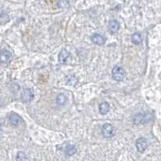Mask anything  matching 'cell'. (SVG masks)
Returning a JSON list of instances; mask_svg holds the SVG:
<instances>
[{
	"instance_id": "obj_1",
	"label": "cell",
	"mask_w": 161,
	"mask_h": 161,
	"mask_svg": "<svg viewBox=\"0 0 161 161\" xmlns=\"http://www.w3.org/2000/svg\"><path fill=\"white\" fill-rule=\"evenodd\" d=\"M152 119V115L148 113H139V114H136L134 118H133V123L134 124H144L147 123L148 122Z\"/></svg>"
},
{
	"instance_id": "obj_15",
	"label": "cell",
	"mask_w": 161,
	"mask_h": 161,
	"mask_svg": "<svg viewBox=\"0 0 161 161\" xmlns=\"http://www.w3.org/2000/svg\"><path fill=\"white\" fill-rule=\"evenodd\" d=\"M27 157L24 151H19L16 155V161H27Z\"/></svg>"
},
{
	"instance_id": "obj_2",
	"label": "cell",
	"mask_w": 161,
	"mask_h": 161,
	"mask_svg": "<svg viewBox=\"0 0 161 161\" xmlns=\"http://www.w3.org/2000/svg\"><path fill=\"white\" fill-rule=\"evenodd\" d=\"M126 76L125 70L122 67L119 66H114L112 69V77L114 80L117 81H121L124 79Z\"/></svg>"
},
{
	"instance_id": "obj_4",
	"label": "cell",
	"mask_w": 161,
	"mask_h": 161,
	"mask_svg": "<svg viewBox=\"0 0 161 161\" xmlns=\"http://www.w3.org/2000/svg\"><path fill=\"white\" fill-rule=\"evenodd\" d=\"M102 134L105 138H111L114 134V127L111 124L106 123L102 127Z\"/></svg>"
},
{
	"instance_id": "obj_9",
	"label": "cell",
	"mask_w": 161,
	"mask_h": 161,
	"mask_svg": "<svg viewBox=\"0 0 161 161\" xmlns=\"http://www.w3.org/2000/svg\"><path fill=\"white\" fill-rule=\"evenodd\" d=\"M69 56V52L66 49H62L61 52L58 55V60L61 64H64L66 63L68 57Z\"/></svg>"
},
{
	"instance_id": "obj_14",
	"label": "cell",
	"mask_w": 161,
	"mask_h": 161,
	"mask_svg": "<svg viewBox=\"0 0 161 161\" xmlns=\"http://www.w3.org/2000/svg\"><path fill=\"white\" fill-rule=\"evenodd\" d=\"M77 148L74 145H67L66 148H65V153L68 155H74V154L77 153Z\"/></svg>"
},
{
	"instance_id": "obj_13",
	"label": "cell",
	"mask_w": 161,
	"mask_h": 161,
	"mask_svg": "<svg viewBox=\"0 0 161 161\" xmlns=\"http://www.w3.org/2000/svg\"><path fill=\"white\" fill-rule=\"evenodd\" d=\"M131 42L134 44H139L142 42V36L140 35V33L136 32L131 36Z\"/></svg>"
},
{
	"instance_id": "obj_10",
	"label": "cell",
	"mask_w": 161,
	"mask_h": 161,
	"mask_svg": "<svg viewBox=\"0 0 161 161\" xmlns=\"http://www.w3.org/2000/svg\"><path fill=\"white\" fill-rule=\"evenodd\" d=\"M21 121H22V118L17 114L13 113V114H11L9 116V122H10V124L13 125V126H18V125H20Z\"/></svg>"
},
{
	"instance_id": "obj_6",
	"label": "cell",
	"mask_w": 161,
	"mask_h": 161,
	"mask_svg": "<svg viewBox=\"0 0 161 161\" xmlns=\"http://www.w3.org/2000/svg\"><path fill=\"white\" fill-rule=\"evenodd\" d=\"M120 28V25L117 20H112L108 23V30L111 34H115Z\"/></svg>"
},
{
	"instance_id": "obj_16",
	"label": "cell",
	"mask_w": 161,
	"mask_h": 161,
	"mask_svg": "<svg viewBox=\"0 0 161 161\" xmlns=\"http://www.w3.org/2000/svg\"><path fill=\"white\" fill-rule=\"evenodd\" d=\"M8 21H9V16H8V15L7 13H5V12L1 13V15H0V23L4 24H6Z\"/></svg>"
},
{
	"instance_id": "obj_12",
	"label": "cell",
	"mask_w": 161,
	"mask_h": 161,
	"mask_svg": "<svg viewBox=\"0 0 161 161\" xmlns=\"http://www.w3.org/2000/svg\"><path fill=\"white\" fill-rule=\"evenodd\" d=\"M56 102H57V105H59V106H64L66 103V102H67V97L64 94H59L57 95Z\"/></svg>"
},
{
	"instance_id": "obj_5",
	"label": "cell",
	"mask_w": 161,
	"mask_h": 161,
	"mask_svg": "<svg viewBox=\"0 0 161 161\" xmlns=\"http://www.w3.org/2000/svg\"><path fill=\"white\" fill-rule=\"evenodd\" d=\"M21 99L24 102H26V103L32 102V100L33 99V94L30 89H25L23 90L21 94Z\"/></svg>"
},
{
	"instance_id": "obj_17",
	"label": "cell",
	"mask_w": 161,
	"mask_h": 161,
	"mask_svg": "<svg viewBox=\"0 0 161 161\" xmlns=\"http://www.w3.org/2000/svg\"><path fill=\"white\" fill-rule=\"evenodd\" d=\"M58 4L60 5V7H64L66 4H69V3H68V2H64V1H60V2L58 3Z\"/></svg>"
},
{
	"instance_id": "obj_8",
	"label": "cell",
	"mask_w": 161,
	"mask_h": 161,
	"mask_svg": "<svg viewBox=\"0 0 161 161\" xmlns=\"http://www.w3.org/2000/svg\"><path fill=\"white\" fill-rule=\"evenodd\" d=\"M11 57V52L9 51L3 50L0 52V62L3 64H7Z\"/></svg>"
},
{
	"instance_id": "obj_3",
	"label": "cell",
	"mask_w": 161,
	"mask_h": 161,
	"mask_svg": "<svg viewBox=\"0 0 161 161\" xmlns=\"http://www.w3.org/2000/svg\"><path fill=\"white\" fill-rule=\"evenodd\" d=\"M135 147L139 153H143L148 148V141L144 137L139 138L135 142Z\"/></svg>"
},
{
	"instance_id": "obj_7",
	"label": "cell",
	"mask_w": 161,
	"mask_h": 161,
	"mask_svg": "<svg viewBox=\"0 0 161 161\" xmlns=\"http://www.w3.org/2000/svg\"><path fill=\"white\" fill-rule=\"evenodd\" d=\"M91 40L93 41V43L97 44V45H100V46L103 45L106 43V38L98 33L94 34L91 37Z\"/></svg>"
},
{
	"instance_id": "obj_11",
	"label": "cell",
	"mask_w": 161,
	"mask_h": 161,
	"mask_svg": "<svg viewBox=\"0 0 161 161\" xmlns=\"http://www.w3.org/2000/svg\"><path fill=\"white\" fill-rule=\"evenodd\" d=\"M110 111V105L106 102H103L99 105V112L102 115H106Z\"/></svg>"
}]
</instances>
